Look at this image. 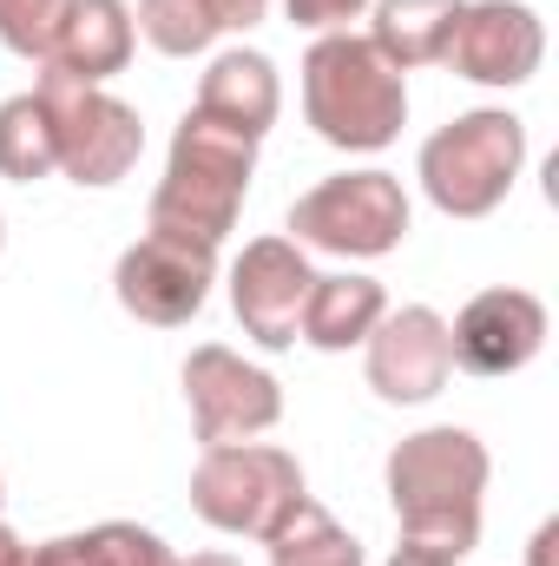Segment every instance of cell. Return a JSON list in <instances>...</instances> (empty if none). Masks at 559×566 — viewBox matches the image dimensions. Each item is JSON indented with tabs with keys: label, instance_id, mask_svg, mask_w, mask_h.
Wrapping results in <instances>:
<instances>
[{
	"label": "cell",
	"instance_id": "cell-1",
	"mask_svg": "<svg viewBox=\"0 0 559 566\" xmlns=\"http://www.w3.org/2000/svg\"><path fill=\"white\" fill-rule=\"evenodd\" d=\"M487 441L474 428H421L409 441H395L389 454V507L402 521V541L434 547L467 560L481 541V494H487Z\"/></svg>",
	"mask_w": 559,
	"mask_h": 566
},
{
	"label": "cell",
	"instance_id": "cell-2",
	"mask_svg": "<svg viewBox=\"0 0 559 566\" xmlns=\"http://www.w3.org/2000/svg\"><path fill=\"white\" fill-rule=\"evenodd\" d=\"M303 119L336 151H382L409 126V73H395L369 33H323L303 53Z\"/></svg>",
	"mask_w": 559,
	"mask_h": 566
},
{
	"label": "cell",
	"instance_id": "cell-3",
	"mask_svg": "<svg viewBox=\"0 0 559 566\" xmlns=\"http://www.w3.org/2000/svg\"><path fill=\"white\" fill-rule=\"evenodd\" d=\"M251 171H257V139H244V133H231V126H218V119H204L191 106L178 119V133H171L165 178L151 191V231L224 244L238 231Z\"/></svg>",
	"mask_w": 559,
	"mask_h": 566
},
{
	"label": "cell",
	"instance_id": "cell-4",
	"mask_svg": "<svg viewBox=\"0 0 559 566\" xmlns=\"http://www.w3.org/2000/svg\"><path fill=\"white\" fill-rule=\"evenodd\" d=\"M520 165H527V119H514L507 106H481L447 119L421 145V191L441 218H487L507 205Z\"/></svg>",
	"mask_w": 559,
	"mask_h": 566
},
{
	"label": "cell",
	"instance_id": "cell-5",
	"mask_svg": "<svg viewBox=\"0 0 559 566\" xmlns=\"http://www.w3.org/2000/svg\"><path fill=\"white\" fill-rule=\"evenodd\" d=\"M33 99L46 106V126H53V151H60V171L73 185H119L145 151V126L126 99H113L106 86H86L60 66H40V86Z\"/></svg>",
	"mask_w": 559,
	"mask_h": 566
},
{
	"label": "cell",
	"instance_id": "cell-6",
	"mask_svg": "<svg viewBox=\"0 0 559 566\" xmlns=\"http://www.w3.org/2000/svg\"><path fill=\"white\" fill-rule=\"evenodd\" d=\"M409 238V191L395 171H342L289 205V244L329 258H389Z\"/></svg>",
	"mask_w": 559,
	"mask_h": 566
},
{
	"label": "cell",
	"instance_id": "cell-7",
	"mask_svg": "<svg viewBox=\"0 0 559 566\" xmlns=\"http://www.w3.org/2000/svg\"><path fill=\"white\" fill-rule=\"evenodd\" d=\"M303 468L289 448L271 441H224V448H204L198 468H191V507L204 527L218 534H251L264 541L271 521H277L289 501H303Z\"/></svg>",
	"mask_w": 559,
	"mask_h": 566
},
{
	"label": "cell",
	"instance_id": "cell-8",
	"mask_svg": "<svg viewBox=\"0 0 559 566\" xmlns=\"http://www.w3.org/2000/svg\"><path fill=\"white\" fill-rule=\"evenodd\" d=\"M184 402H191V428L204 448L224 441H257L283 422V389L271 369L244 363L224 343H198L184 356Z\"/></svg>",
	"mask_w": 559,
	"mask_h": 566
},
{
	"label": "cell",
	"instance_id": "cell-9",
	"mask_svg": "<svg viewBox=\"0 0 559 566\" xmlns=\"http://www.w3.org/2000/svg\"><path fill=\"white\" fill-rule=\"evenodd\" d=\"M211 283H218V244H198V238H178V231H145L113 271L126 316H139L151 329L191 323L211 303Z\"/></svg>",
	"mask_w": 559,
	"mask_h": 566
},
{
	"label": "cell",
	"instance_id": "cell-10",
	"mask_svg": "<svg viewBox=\"0 0 559 566\" xmlns=\"http://www.w3.org/2000/svg\"><path fill=\"white\" fill-rule=\"evenodd\" d=\"M362 349H369V356H362L369 389H376L382 402H395V409H421V402H434V396L447 389V376H454V356H447V316L428 310V303H402V310H389V316L369 329Z\"/></svg>",
	"mask_w": 559,
	"mask_h": 566
},
{
	"label": "cell",
	"instance_id": "cell-11",
	"mask_svg": "<svg viewBox=\"0 0 559 566\" xmlns=\"http://www.w3.org/2000/svg\"><path fill=\"white\" fill-rule=\"evenodd\" d=\"M547 349V303L534 290H481L447 323V356L467 376H520Z\"/></svg>",
	"mask_w": 559,
	"mask_h": 566
},
{
	"label": "cell",
	"instance_id": "cell-12",
	"mask_svg": "<svg viewBox=\"0 0 559 566\" xmlns=\"http://www.w3.org/2000/svg\"><path fill=\"white\" fill-rule=\"evenodd\" d=\"M547 60V27L527 0H467L447 40V66L474 86H527Z\"/></svg>",
	"mask_w": 559,
	"mask_h": 566
},
{
	"label": "cell",
	"instance_id": "cell-13",
	"mask_svg": "<svg viewBox=\"0 0 559 566\" xmlns=\"http://www.w3.org/2000/svg\"><path fill=\"white\" fill-rule=\"evenodd\" d=\"M309 283H316V271H309L303 244L251 238L244 258L231 264V310H238L244 336L264 343V349H289L296 323H303V303H309Z\"/></svg>",
	"mask_w": 559,
	"mask_h": 566
},
{
	"label": "cell",
	"instance_id": "cell-14",
	"mask_svg": "<svg viewBox=\"0 0 559 566\" xmlns=\"http://www.w3.org/2000/svg\"><path fill=\"white\" fill-rule=\"evenodd\" d=\"M133 53H139V27H133V7L126 0H66L46 66L73 73L86 86H106L113 73L133 66Z\"/></svg>",
	"mask_w": 559,
	"mask_h": 566
},
{
	"label": "cell",
	"instance_id": "cell-15",
	"mask_svg": "<svg viewBox=\"0 0 559 566\" xmlns=\"http://www.w3.org/2000/svg\"><path fill=\"white\" fill-rule=\"evenodd\" d=\"M198 113L231 126V133H244V139H264L283 113V80L271 66V53H257V46L218 53L211 73L198 80Z\"/></svg>",
	"mask_w": 559,
	"mask_h": 566
},
{
	"label": "cell",
	"instance_id": "cell-16",
	"mask_svg": "<svg viewBox=\"0 0 559 566\" xmlns=\"http://www.w3.org/2000/svg\"><path fill=\"white\" fill-rule=\"evenodd\" d=\"M389 316V296H382V283L376 277H316L309 283V303H303V323H296V336L309 343V349H356V343H369V329Z\"/></svg>",
	"mask_w": 559,
	"mask_h": 566
},
{
	"label": "cell",
	"instance_id": "cell-17",
	"mask_svg": "<svg viewBox=\"0 0 559 566\" xmlns=\"http://www.w3.org/2000/svg\"><path fill=\"white\" fill-rule=\"evenodd\" d=\"M461 7L467 0H376V20H369V46L395 66V73H415L447 60V40L461 27Z\"/></svg>",
	"mask_w": 559,
	"mask_h": 566
},
{
	"label": "cell",
	"instance_id": "cell-18",
	"mask_svg": "<svg viewBox=\"0 0 559 566\" xmlns=\"http://www.w3.org/2000/svg\"><path fill=\"white\" fill-rule=\"evenodd\" d=\"M264 547H271V566H362V541L329 507H316L309 494L289 501L277 521H271Z\"/></svg>",
	"mask_w": 559,
	"mask_h": 566
},
{
	"label": "cell",
	"instance_id": "cell-19",
	"mask_svg": "<svg viewBox=\"0 0 559 566\" xmlns=\"http://www.w3.org/2000/svg\"><path fill=\"white\" fill-rule=\"evenodd\" d=\"M46 171H60L46 106H40L33 93L0 99V178H7V185H40Z\"/></svg>",
	"mask_w": 559,
	"mask_h": 566
},
{
	"label": "cell",
	"instance_id": "cell-20",
	"mask_svg": "<svg viewBox=\"0 0 559 566\" xmlns=\"http://www.w3.org/2000/svg\"><path fill=\"white\" fill-rule=\"evenodd\" d=\"M133 27L145 33V46L165 53V60H191V53H204L218 40L211 13L198 0H139L133 7Z\"/></svg>",
	"mask_w": 559,
	"mask_h": 566
},
{
	"label": "cell",
	"instance_id": "cell-21",
	"mask_svg": "<svg viewBox=\"0 0 559 566\" xmlns=\"http://www.w3.org/2000/svg\"><path fill=\"white\" fill-rule=\"evenodd\" d=\"M60 13H66V0H0V46L46 66L53 33H60Z\"/></svg>",
	"mask_w": 559,
	"mask_h": 566
},
{
	"label": "cell",
	"instance_id": "cell-22",
	"mask_svg": "<svg viewBox=\"0 0 559 566\" xmlns=\"http://www.w3.org/2000/svg\"><path fill=\"white\" fill-rule=\"evenodd\" d=\"M86 554H93V566H178V554L151 527H139V521L86 527Z\"/></svg>",
	"mask_w": 559,
	"mask_h": 566
},
{
	"label": "cell",
	"instance_id": "cell-23",
	"mask_svg": "<svg viewBox=\"0 0 559 566\" xmlns=\"http://www.w3.org/2000/svg\"><path fill=\"white\" fill-rule=\"evenodd\" d=\"M369 0H283V13L309 33H349V20L362 13Z\"/></svg>",
	"mask_w": 559,
	"mask_h": 566
},
{
	"label": "cell",
	"instance_id": "cell-24",
	"mask_svg": "<svg viewBox=\"0 0 559 566\" xmlns=\"http://www.w3.org/2000/svg\"><path fill=\"white\" fill-rule=\"evenodd\" d=\"M204 13H211V27L218 33H251L264 13H271V0H198Z\"/></svg>",
	"mask_w": 559,
	"mask_h": 566
},
{
	"label": "cell",
	"instance_id": "cell-25",
	"mask_svg": "<svg viewBox=\"0 0 559 566\" xmlns=\"http://www.w3.org/2000/svg\"><path fill=\"white\" fill-rule=\"evenodd\" d=\"M389 566H461L454 554H434V547H415V541H402L395 554H389Z\"/></svg>",
	"mask_w": 559,
	"mask_h": 566
},
{
	"label": "cell",
	"instance_id": "cell-26",
	"mask_svg": "<svg viewBox=\"0 0 559 566\" xmlns=\"http://www.w3.org/2000/svg\"><path fill=\"white\" fill-rule=\"evenodd\" d=\"M547 547H553V527H540V534H534V566H547Z\"/></svg>",
	"mask_w": 559,
	"mask_h": 566
},
{
	"label": "cell",
	"instance_id": "cell-27",
	"mask_svg": "<svg viewBox=\"0 0 559 566\" xmlns=\"http://www.w3.org/2000/svg\"><path fill=\"white\" fill-rule=\"evenodd\" d=\"M178 566H238L231 554H198V560H178Z\"/></svg>",
	"mask_w": 559,
	"mask_h": 566
},
{
	"label": "cell",
	"instance_id": "cell-28",
	"mask_svg": "<svg viewBox=\"0 0 559 566\" xmlns=\"http://www.w3.org/2000/svg\"><path fill=\"white\" fill-rule=\"evenodd\" d=\"M13 547H20V541H13V534L0 527V566H7V554H13Z\"/></svg>",
	"mask_w": 559,
	"mask_h": 566
},
{
	"label": "cell",
	"instance_id": "cell-29",
	"mask_svg": "<svg viewBox=\"0 0 559 566\" xmlns=\"http://www.w3.org/2000/svg\"><path fill=\"white\" fill-rule=\"evenodd\" d=\"M0 244H7V224H0Z\"/></svg>",
	"mask_w": 559,
	"mask_h": 566
}]
</instances>
